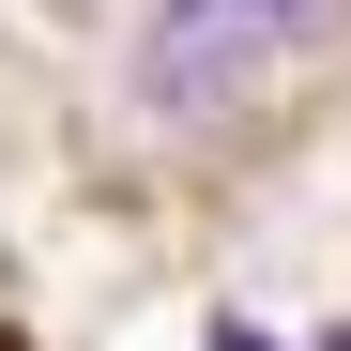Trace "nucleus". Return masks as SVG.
I'll return each mask as SVG.
<instances>
[{
  "label": "nucleus",
  "mask_w": 351,
  "mask_h": 351,
  "mask_svg": "<svg viewBox=\"0 0 351 351\" xmlns=\"http://www.w3.org/2000/svg\"><path fill=\"white\" fill-rule=\"evenodd\" d=\"M214 351H260V336H245V321H214Z\"/></svg>",
  "instance_id": "obj_1"
},
{
  "label": "nucleus",
  "mask_w": 351,
  "mask_h": 351,
  "mask_svg": "<svg viewBox=\"0 0 351 351\" xmlns=\"http://www.w3.org/2000/svg\"><path fill=\"white\" fill-rule=\"evenodd\" d=\"M260 16H290V0H260Z\"/></svg>",
  "instance_id": "obj_2"
},
{
  "label": "nucleus",
  "mask_w": 351,
  "mask_h": 351,
  "mask_svg": "<svg viewBox=\"0 0 351 351\" xmlns=\"http://www.w3.org/2000/svg\"><path fill=\"white\" fill-rule=\"evenodd\" d=\"M336 351H351V321H336Z\"/></svg>",
  "instance_id": "obj_3"
}]
</instances>
